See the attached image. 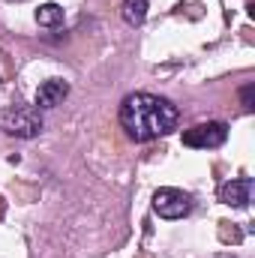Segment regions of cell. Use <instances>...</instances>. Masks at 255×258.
Here are the masks:
<instances>
[{
	"mask_svg": "<svg viewBox=\"0 0 255 258\" xmlns=\"http://www.w3.org/2000/svg\"><path fill=\"white\" fill-rule=\"evenodd\" d=\"M177 105L153 93H129L120 102V126L132 141H153L177 126Z\"/></svg>",
	"mask_w": 255,
	"mask_h": 258,
	"instance_id": "1",
	"label": "cell"
},
{
	"mask_svg": "<svg viewBox=\"0 0 255 258\" xmlns=\"http://www.w3.org/2000/svg\"><path fill=\"white\" fill-rule=\"evenodd\" d=\"M0 126L6 129L9 135H18V138H36L42 132V117H39V108L9 105L0 114Z\"/></svg>",
	"mask_w": 255,
	"mask_h": 258,
	"instance_id": "2",
	"label": "cell"
},
{
	"mask_svg": "<svg viewBox=\"0 0 255 258\" xmlns=\"http://www.w3.org/2000/svg\"><path fill=\"white\" fill-rule=\"evenodd\" d=\"M228 126L219 120H207V123H195L192 129H183V144L195 150H213L219 144H225Z\"/></svg>",
	"mask_w": 255,
	"mask_h": 258,
	"instance_id": "3",
	"label": "cell"
},
{
	"mask_svg": "<svg viewBox=\"0 0 255 258\" xmlns=\"http://www.w3.org/2000/svg\"><path fill=\"white\" fill-rule=\"evenodd\" d=\"M153 210L162 216V219H183L192 210V198L180 189H171V186H162L153 192Z\"/></svg>",
	"mask_w": 255,
	"mask_h": 258,
	"instance_id": "4",
	"label": "cell"
},
{
	"mask_svg": "<svg viewBox=\"0 0 255 258\" xmlns=\"http://www.w3.org/2000/svg\"><path fill=\"white\" fill-rule=\"evenodd\" d=\"M249 198H252V180H249V177L228 180V183H222V189H219V201L228 204V207H246Z\"/></svg>",
	"mask_w": 255,
	"mask_h": 258,
	"instance_id": "5",
	"label": "cell"
},
{
	"mask_svg": "<svg viewBox=\"0 0 255 258\" xmlns=\"http://www.w3.org/2000/svg\"><path fill=\"white\" fill-rule=\"evenodd\" d=\"M66 93H69V84L60 81V78L42 81L39 90H36V108H54V105H60L66 99Z\"/></svg>",
	"mask_w": 255,
	"mask_h": 258,
	"instance_id": "6",
	"label": "cell"
},
{
	"mask_svg": "<svg viewBox=\"0 0 255 258\" xmlns=\"http://www.w3.org/2000/svg\"><path fill=\"white\" fill-rule=\"evenodd\" d=\"M36 24L39 27H60L63 24V6L57 3H42L36 9Z\"/></svg>",
	"mask_w": 255,
	"mask_h": 258,
	"instance_id": "7",
	"label": "cell"
},
{
	"mask_svg": "<svg viewBox=\"0 0 255 258\" xmlns=\"http://www.w3.org/2000/svg\"><path fill=\"white\" fill-rule=\"evenodd\" d=\"M120 15H123V21L132 24V27L144 24V18H147V0H123Z\"/></svg>",
	"mask_w": 255,
	"mask_h": 258,
	"instance_id": "8",
	"label": "cell"
},
{
	"mask_svg": "<svg viewBox=\"0 0 255 258\" xmlns=\"http://www.w3.org/2000/svg\"><path fill=\"white\" fill-rule=\"evenodd\" d=\"M252 93H255L252 84H246V87L240 90V96H243V108H246V111H252V108H255V105H252Z\"/></svg>",
	"mask_w": 255,
	"mask_h": 258,
	"instance_id": "9",
	"label": "cell"
}]
</instances>
